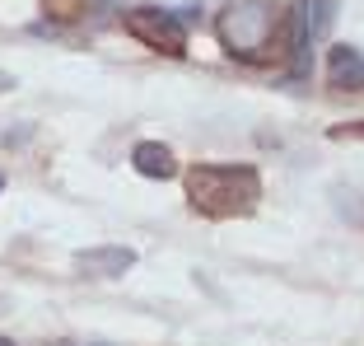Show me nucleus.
<instances>
[{"label":"nucleus","mask_w":364,"mask_h":346,"mask_svg":"<svg viewBox=\"0 0 364 346\" xmlns=\"http://www.w3.org/2000/svg\"><path fill=\"white\" fill-rule=\"evenodd\" d=\"M327 136H332V141H364V122H346V127H332Z\"/></svg>","instance_id":"obj_9"},{"label":"nucleus","mask_w":364,"mask_h":346,"mask_svg":"<svg viewBox=\"0 0 364 346\" xmlns=\"http://www.w3.org/2000/svg\"><path fill=\"white\" fill-rule=\"evenodd\" d=\"M75 267L85 276H122L127 267H136V253L131 248H85V253H75Z\"/></svg>","instance_id":"obj_6"},{"label":"nucleus","mask_w":364,"mask_h":346,"mask_svg":"<svg viewBox=\"0 0 364 346\" xmlns=\"http://www.w3.org/2000/svg\"><path fill=\"white\" fill-rule=\"evenodd\" d=\"M0 346H14V342H10V337H0Z\"/></svg>","instance_id":"obj_11"},{"label":"nucleus","mask_w":364,"mask_h":346,"mask_svg":"<svg viewBox=\"0 0 364 346\" xmlns=\"http://www.w3.org/2000/svg\"><path fill=\"white\" fill-rule=\"evenodd\" d=\"M215 33L234 61L247 65L289 61V10H280L276 0H238V5L220 10Z\"/></svg>","instance_id":"obj_1"},{"label":"nucleus","mask_w":364,"mask_h":346,"mask_svg":"<svg viewBox=\"0 0 364 346\" xmlns=\"http://www.w3.org/2000/svg\"><path fill=\"white\" fill-rule=\"evenodd\" d=\"M327 75H332L336 89H346V94H360L364 89V52L360 47H332V56H327Z\"/></svg>","instance_id":"obj_5"},{"label":"nucleus","mask_w":364,"mask_h":346,"mask_svg":"<svg viewBox=\"0 0 364 346\" xmlns=\"http://www.w3.org/2000/svg\"><path fill=\"white\" fill-rule=\"evenodd\" d=\"M5 89H14V75H5V70H0V94H5Z\"/></svg>","instance_id":"obj_10"},{"label":"nucleus","mask_w":364,"mask_h":346,"mask_svg":"<svg viewBox=\"0 0 364 346\" xmlns=\"http://www.w3.org/2000/svg\"><path fill=\"white\" fill-rule=\"evenodd\" d=\"M43 10H47V19L70 23V19H80V14H85V0H43Z\"/></svg>","instance_id":"obj_8"},{"label":"nucleus","mask_w":364,"mask_h":346,"mask_svg":"<svg viewBox=\"0 0 364 346\" xmlns=\"http://www.w3.org/2000/svg\"><path fill=\"white\" fill-rule=\"evenodd\" d=\"M127 33L136 43H145L150 52H164V56H182L187 52V19L178 10H159V5H136L127 10Z\"/></svg>","instance_id":"obj_3"},{"label":"nucleus","mask_w":364,"mask_h":346,"mask_svg":"<svg viewBox=\"0 0 364 346\" xmlns=\"http://www.w3.org/2000/svg\"><path fill=\"white\" fill-rule=\"evenodd\" d=\"M332 19V0H294L289 10V70L309 75V47L318 43V33Z\"/></svg>","instance_id":"obj_4"},{"label":"nucleus","mask_w":364,"mask_h":346,"mask_svg":"<svg viewBox=\"0 0 364 346\" xmlns=\"http://www.w3.org/2000/svg\"><path fill=\"white\" fill-rule=\"evenodd\" d=\"M182 183H187L192 211H201L210 220L252 216V206L262 196V178L252 164H192Z\"/></svg>","instance_id":"obj_2"},{"label":"nucleus","mask_w":364,"mask_h":346,"mask_svg":"<svg viewBox=\"0 0 364 346\" xmlns=\"http://www.w3.org/2000/svg\"><path fill=\"white\" fill-rule=\"evenodd\" d=\"M131 169L140 173V178H173L178 173V159H173V150L168 145H159V141H140L136 150H131Z\"/></svg>","instance_id":"obj_7"},{"label":"nucleus","mask_w":364,"mask_h":346,"mask_svg":"<svg viewBox=\"0 0 364 346\" xmlns=\"http://www.w3.org/2000/svg\"><path fill=\"white\" fill-rule=\"evenodd\" d=\"M56 346H70V342H56Z\"/></svg>","instance_id":"obj_12"}]
</instances>
